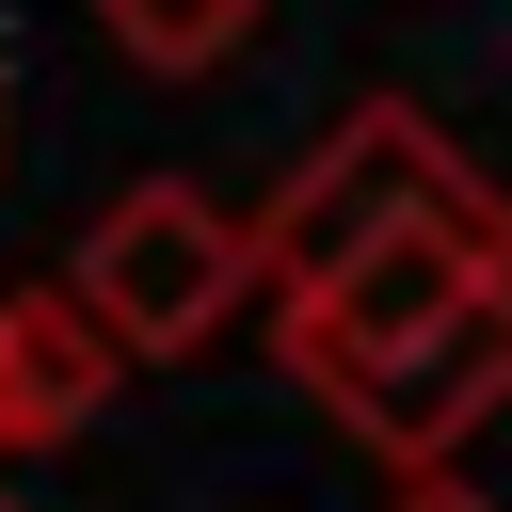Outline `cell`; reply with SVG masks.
<instances>
[{
    "mask_svg": "<svg viewBox=\"0 0 512 512\" xmlns=\"http://www.w3.org/2000/svg\"><path fill=\"white\" fill-rule=\"evenodd\" d=\"M112 384H128V336H112L64 272H48V288H0V480L48 464L64 432H96Z\"/></svg>",
    "mask_w": 512,
    "mask_h": 512,
    "instance_id": "cell-5",
    "label": "cell"
},
{
    "mask_svg": "<svg viewBox=\"0 0 512 512\" xmlns=\"http://www.w3.org/2000/svg\"><path fill=\"white\" fill-rule=\"evenodd\" d=\"M512 272V208H464V224H416V240H384V256H352L336 288H288L272 304V336H288V384H352V368H384L400 336H432L448 304H480Z\"/></svg>",
    "mask_w": 512,
    "mask_h": 512,
    "instance_id": "cell-3",
    "label": "cell"
},
{
    "mask_svg": "<svg viewBox=\"0 0 512 512\" xmlns=\"http://www.w3.org/2000/svg\"><path fill=\"white\" fill-rule=\"evenodd\" d=\"M400 512H480V496L464 480H400Z\"/></svg>",
    "mask_w": 512,
    "mask_h": 512,
    "instance_id": "cell-7",
    "label": "cell"
},
{
    "mask_svg": "<svg viewBox=\"0 0 512 512\" xmlns=\"http://www.w3.org/2000/svg\"><path fill=\"white\" fill-rule=\"evenodd\" d=\"M64 288L128 336V368H176V352H208V336L272 288V240H256L224 192H192V176H128V192L80 224Z\"/></svg>",
    "mask_w": 512,
    "mask_h": 512,
    "instance_id": "cell-2",
    "label": "cell"
},
{
    "mask_svg": "<svg viewBox=\"0 0 512 512\" xmlns=\"http://www.w3.org/2000/svg\"><path fill=\"white\" fill-rule=\"evenodd\" d=\"M496 400H512V272H496L480 304H448L432 336H400L384 368H352L320 416H336L384 480H448V464H464V432H480Z\"/></svg>",
    "mask_w": 512,
    "mask_h": 512,
    "instance_id": "cell-4",
    "label": "cell"
},
{
    "mask_svg": "<svg viewBox=\"0 0 512 512\" xmlns=\"http://www.w3.org/2000/svg\"><path fill=\"white\" fill-rule=\"evenodd\" d=\"M256 16H272V0H96L112 64H144V80H208V64H240Z\"/></svg>",
    "mask_w": 512,
    "mask_h": 512,
    "instance_id": "cell-6",
    "label": "cell"
},
{
    "mask_svg": "<svg viewBox=\"0 0 512 512\" xmlns=\"http://www.w3.org/2000/svg\"><path fill=\"white\" fill-rule=\"evenodd\" d=\"M464 208H496L480 160H464L416 96H368V112H336V128L304 144V176L256 208V240H272V304H288V288H336L352 256H384V240H416V224H464Z\"/></svg>",
    "mask_w": 512,
    "mask_h": 512,
    "instance_id": "cell-1",
    "label": "cell"
}]
</instances>
